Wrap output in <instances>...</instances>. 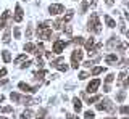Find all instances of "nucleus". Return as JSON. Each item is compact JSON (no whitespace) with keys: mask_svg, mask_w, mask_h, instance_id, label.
<instances>
[{"mask_svg":"<svg viewBox=\"0 0 129 119\" xmlns=\"http://www.w3.org/2000/svg\"><path fill=\"white\" fill-rule=\"evenodd\" d=\"M31 32H32V27L29 26V27H27V32H26V35H27V37H31Z\"/></svg>","mask_w":129,"mask_h":119,"instance_id":"obj_45","label":"nucleus"},{"mask_svg":"<svg viewBox=\"0 0 129 119\" xmlns=\"http://www.w3.org/2000/svg\"><path fill=\"white\" fill-rule=\"evenodd\" d=\"M113 81H115V74H108V76L105 77V84H111Z\"/></svg>","mask_w":129,"mask_h":119,"instance_id":"obj_29","label":"nucleus"},{"mask_svg":"<svg viewBox=\"0 0 129 119\" xmlns=\"http://www.w3.org/2000/svg\"><path fill=\"white\" fill-rule=\"evenodd\" d=\"M103 19H105V23H107V26H108V27H115V26H116L115 19H113L111 16H108V15H105V16H103Z\"/></svg>","mask_w":129,"mask_h":119,"instance_id":"obj_13","label":"nucleus"},{"mask_svg":"<svg viewBox=\"0 0 129 119\" xmlns=\"http://www.w3.org/2000/svg\"><path fill=\"white\" fill-rule=\"evenodd\" d=\"M84 117H86V119H95L94 111H86V113H84Z\"/></svg>","mask_w":129,"mask_h":119,"instance_id":"obj_28","label":"nucleus"},{"mask_svg":"<svg viewBox=\"0 0 129 119\" xmlns=\"http://www.w3.org/2000/svg\"><path fill=\"white\" fill-rule=\"evenodd\" d=\"M3 100H5V97H3V95H0V103H2Z\"/></svg>","mask_w":129,"mask_h":119,"instance_id":"obj_48","label":"nucleus"},{"mask_svg":"<svg viewBox=\"0 0 129 119\" xmlns=\"http://www.w3.org/2000/svg\"><path fill=\"white\" fill-rule=\"evenodd\" d=\"M121 113H123V114H129V106H121Z\"/></svg>","mask_w":129,"mask_h":119,"instance_id":"obj_37","label":"nucleus"},{"mask_svg":"<svg viewBox=\"0 0 129 119\" xmlns=\"http://www.w3.org/2000/svg\"><path fill=\"white\" fill-rule=\"evenodd\" d=\"M105 61H107L108 65H116V63H118V56H116V55H107V56H105Z\"/></svg>","mask_w":129,"mask_h":119,"instance_id":"obj_12","label":"nucleus"},{"mask_svg":"<svg viewBox=\"0 0 129 119\" xmlns=\"http://www.w3.org/2000/svg\"><path fill=\"white\" fill-rule=\"evenodd\" d=\"M24 61H26V55H19V56L15 60V65H19V63H24Z\"/></svg>","mask_w":129,"mask_h":119,"instance_id":"obj_25","label":"nucleus"},{"mask_svg":"<svg viewBox=\"0 0 129 119\" xmlns=\"http://www.w3.org/2000/svg\"><path fill=\"white\" fill-rule=\"evenodd\" d=\"M103 71H105L103 66H97V68L92 69V74H94V76H99V74H100V73H103Z\"/></svg>","mask_w":129,"mask_h":119,"instance_id":"obj_22","label":"nucleus"},{"mask_svg":"<svg viewBox=\"0 0 129 119\" xmlns=\"http://www.w3.org/2000/svg\"><path fill=\"white\" fill-rule=\"evenodd\" d=\"M94 43H95L94 37H90V39H87V40H84V47H86V50H90L92 47H94Z\"/></svg>","mask_w":129,"mask_h":119,"instance_id":"obj_16","label":"nucleus"},{"mask_svg":"<svg viewBox=\"0 0 129 119\" xmlns=\"http://www.w3.org/2000/svg\"><path fill=\"white\" fill-rule=\"evenodd\" d=\"M32 116H34V113H32L31 109H24L23 114H21V119H31Z\"/></svg>","mask_w":129,"mask_h":119,"instance_id":"obj_19","label":"nucleus"},{"mask_svg":"<svg viewBox=\"0 0 129 119\" xmlns=\"http://www.w3.org/2000/svg\"><path fill=\"white\" fill-rule=\"evenodd\" d=\"M34 53H36V55H37V56H40V55H42V53H44V45H42V43H39V45H37V47H36V50H34Z\"/></svg>","mask_w":129,"mask_h":119,"instance_id":"obj_23","label":"nucleus"},{"mask_svg":"<svg viewBox=\"0 0 129 119\" xmlns=\"http://www.w3.org/2000/svg\"><path fill=\"white\" fill-rule=\"evenodd\" d=\"M97 109H99V111H110V113L115 111L111 100H108V98H107V100H102L100 103H97Z\"/></svg>","mask_w":129,"mask_h":119,"instance_id":"obj_3","label":"nucleus"},{"mask_svg":"<svg viewBox=\"0 0 129 119\" xmlns=\"http://www.w3.org/2000/svg\"><path fill=\"white\" fill-rule=\"evenodd\" d=\"M37 119H44V117H37Z\"/></svg>","mask_w":129,"mask_h":119,"instance_id":"obj_52","label":"nucleus"},{"mask_svg":"<svg viewBox=\"0 0 129 119\" xmlns=\"http://www.w3.org/2000/svg\"><path fill=\"white\" fill-rule=\"evenodd\" d=\"M31 65H32V61H31V60H26V61H24L23 65H21V68H24V69H26V68H29Z\"/></svg>","mask_w":129,"mask_h":119,"instance_id":"obj_36","label":"nucleus"},{"mask_svg":"<svg viewBox=\"0 0 129 119\" xmlns=\"http://www.w3.org/2000/svg\"><path fill=\"white\" fill-rule=\"evenodd\" d=\"M124 119H129V117H124Z\"/></svg>","mask_w":129,"mask_h":119,"instance_id":"obj_53","label":"nucleus"},{"mask_svg":"<svg viewBox=\"0 0 129 119\" xmlns=\"http://www.w3.org/2000/svg\"><path fill=\"white\" fill-rule=\"evenodd\" d=\"M53 68H56L58 71H63V73H66L68 71V65L64 63V58H56V60H52V63H50Z\"/></svg>","mask_w":129,"mask_h":119,"instance_id":"obj_4","label":"nucleus"},{"mask_svg":"<svg viewBox=\"0 0 129 119\" xmlns=\"http://www.w3.org/2000/svg\"><path fill=\"white\" fill-rule=\"evenodd\" d=\"M10 18H11L10 11H8V10H5V11L2 13V18H0V27H2V29L8 26V21H10Z\"/></svg>","mask_w":129,"mask_h":119,"instance_id":"obj_9","label":"nucleus"},{"mask_svg":"<svg viewBox=\"0 0 129 119\" xmlns=\"http://www.w3.org/2000/svg\"><path fill=\"white\" fill-rule=\"evenodd\" d=\"M95 61H97V60H87V61L84 63V66H86V68H90L92 65H95Z\"/></svg>","mask_w":129,"mask_h":119,"instance_id":"obj_34","label":"nucleus"},{"mask_svg":"<svg viewBox=\"0 0 129 119\" xmlns=\"http://www.w3.org/2000/svg\"><path fill=\"white\" fill-rule=\"evenodd\" d=\"M64 47H66V42L64 40H58V39H56L55 40V43H53V53H56V55H60L63 51V48Z\"/></svg>","mask_w":129,"mask_h":119,"instance_id":"obj_8","label":"nucleus"},{"mask_svg":"<svg viewBox=\"0 0 129 119\" xmlns=\"http://www.w3.org/2000/svg\"><path fill=\"white\" fill-rule=\"evenodd\" d=\"M48 11H50L52 15H60L64 11V7L61 5V3H52L50 7H48Z\"/></svg>","mask_w":129,"mask_h":119,"instance_id":"obj_6","label":"nucleus"},{"mask_svg":"<svg viewBox=\"0 0 129 119\" xmlns=\"http://www.w3.org/2000/svg\"><path fill=\"white\" fill-rule=\"evenodd\" d=\"M37 35L39 39H44V40H52V31L48 29H37Z\"/></svg>","mask_w":129,"mask_h":119,"instance_id":"obj_7","label":"nucleus"},{"mask_svg":"<svg viewBox=\"0 0 129 119\" xmlns=\"http://www.w3.org/2000/svg\"><path fill=\"white\" fill-rule=\"evenodd\" d=\"M82 50L76 48L74 51L71 53V68L73 69H78V66H81V60H82Z\"/></svg>","mask_w":129,"mask_h":119,"instance_id":"obj_2","label":"nucleus"},{"mask_svg":"<svg viewBox=\"0 0 129 119\" xmlns=\"http://www.w3.org/2000/svg\"><path fill=\"white\" fill-rule=\"evenodd\" d=\"M2 58H3V61H5V63H10V61H11L10 51H8V50H3V51H2Z\"/></svg>","mask_w":129,"mask_h":119,"instance_id":"obj_17","label":"nucleus"},{"mask_svg":"<svg viewBox=\"0 0 129 119\" xmlns=\"http://www.w3.org/2000/svg\"><path fill=\"white\" fill-rule=\"evenodd\" d=\"M126 35H127V39H129V31H126Z\"/></svg>","mask_w":129,"mask_h":119,"instance_id":"obj_50","label":"nucleus"},{"mask_svg":"<svg viewBox=\"0 0 129 119\" xmlns=\"http://www.w3.org/2000/svg\"><path fill=\"white\" fill-rule=\"evenodd\" d=\"M87 77H89L87 73H81V74H79V79H81V81H84V79H87Z\"/></svg>","mask_w":129,"mask_h":119,"instance_id":"obj_39","label":"nucleus"},{"mask_svg":"<svg viewBox=\"0 0 129 119\" xmlns=\"http://www.w3.org/2000/svg\"><path fill=\"white\" fill-rule=\"evenodd\" d=\"M100 87V79H94V81H90L89 82V85H87V92L89 93H94L97 89Z\"/></svg>","mask_w":129,"mask_h":119,"instance_id":"obj_10","label":"nucleus"},{"mask_svg":"<svg viewBox=\"0 0 129 119\" xmlns=\"http://www.w3.org/2000/svg\"><path fill=\"white\" fill-rule=\"evenodd\" d=\"M113 2H115V0H105V3H107L108 7H111V5H113Z\"/></svg>","mask_w":129,"mask_h":119,"instance_id":"obj_46","label":"nucleus"},{"mask_svg":"<svg viewBox=\"0 0 129 119\" xmlns=\"http://www.w3.org/2000/svg\"><path fill=\"white\" fill-rule=\"evenodd\" d=\"M13 34H15V39H19V37H21V31H19V27H18V26H15Z\"/></svg>","mask_w":129,"mask_h":119,"instance_id":"obj_30","label":"nucleus"},{"mask_svg":"<svg viewBox=\"0 0 129 119\" xmlns=\"http://www.w3.org/2000/svg\"><path fill=\"white\" fill-rule=\"evenodd\" d=\"M5 74H7V69H5V68H2V69H0V77H3Z\"/></svg>","mask_w":129,"mask_h":119,"instance_id":"obj_42","label":"nucleus"},{"mask_svg":"<svg viewBox=\"0 0 129 119\" xmlns=\"http://www.w3.org/2000/svg\"><path fill=\"white\" fill-rule=\"evenodd\" d=\"M10 98H11V101H19V100H21V97H19L18 93H15V92L10 93Z\"/></svg>","mask_w":129,"mask_h":119,"instance_id":"obj_27","label":"nucleus"},{"mask_svg":"<svg viewBox=\"0 0 129 119\" xmlns=\"http://www.w3.org/2000/svg\"><path fill=\"white\" fill-rule=\"evenodd\" d=\"M87 8H89V3L86 2V0H84V2H82V5H81V13H86Z\"/></svg>","mask_w":129,"mask_h":119,"instance_id":"obj_31","label":"nucleus"},{"mask_svg":"<svg viewBox=\"0 0 129 119\" xmlns=\"http://www.w3.org/2000/svg\"><path fill=\"white\" fill-rule=\"evenodd\" d=\"M71 26H66V27H64V32H66V34H71Z\"/></svg>","mask_w":129,"mask_h":119,"instance_id":"obj_43","label":"nucleus"},{"mask_svg":"<svg viewBox=\"0 0 129 119\" xmlns=\"http://www.w3.org/2000/svg\"><path fill=\"white\" fill-rule=\"evenodd\" d=\"M45 58L52 60V58H53V51H45Z\"/></svg>","mask_w":129,"mask_h":119,"instance_id":"obj_41","label":"nucleus"},{"mask_svg":"<svg viewBox=\"0 0 129 119\" xmlns=\"http://www.w3.org/2000/svg\"><path fill=\"white\" fill-rule=\"evenodd\" d=\"M66 119H79V117H78V116H74V114H68Z\"/></svg>","mask_w":129,"mask_h":119,"instance_id":"obj_44","label":"nucleus"},{"mask_svg":"<svg viewBox=\"0 0 129 119\" xmlns=\"http://www.w3.org/2000/svg\"><path fill=\"white\" fill-rule=\"evenodd\" d=\"M15 21L16 23H21L23 21V8L19 5H16V8H15Z\"/></svg>","mask_w":129,"mask_h":119,"instance_id":"obj_11","label":"nucleus"},{"mask_svg":"<svg viewBox=\"0 0 129 119\" xmlns=\"http://www.w3.org/2000/svg\"><path fill=\"white\" fill-rule=\"evenodd\" d=\"M87 31L95 32V34H100V32H102V24H100V21H99V15H97V13H92L90 15L89 23H87Z\"/></svg>","mask_w":129,"mask_h":119,"instance_id":"obj_1","label":"nucleus"},{"mask_svg":"<svg viewBox=\"0 0 129 119\" xmlns=\"http://www.w3.org/2000/svg\"><path fill=\"white\" fill-rule=\"evenodd\" d=\"M11 111H13L11 106H2V108H0V113H11Z\"/></svg>","mask_w":129,"mask_h":119,"instance_id":"obj_32","label":"nucleus"},{"mask_svg":"<svg viewBox=\"0 0 129 119\" xmlns=\"http://www.w3.org/2000/svg\"><path fill=\"white\" fill-rule=\"evenodd\" d=\"M95 3H97V0H92V5H95Z\"/></svg>","mask_w":129,"mask_h":119,"instance_id":"obj_49","label":"nucleus"},{"mask_svg":"<svg viewBox=\"0 0 129 119\" xmlns=\"http://www.w3.org/2000/svg\"><path fill=\"white\" fill-rule=\"evenodd\" d=\"M124 97H126V93H124V92H123V90H121V92L118 93V97H116V100H118V101L121 103V101H123V100H124Z\"/></svg>","mask_w":129,"mask_h":119,"instance_id":"obj_33","label":"nucleus"},{"mask_svg":"<svg viewBox=\"0 0 129 119\" xmlns=\"http://www.w3.org/2000/svg\"><path fill=\"white\" fill-rule=\"evenodd\" d=\"M19 87V90H23L24 93H34L36 90H39V85H36V87H31L29 84H26V82H19L18 84Z\"/></svg>","mask_w":129,"mask_h":119,"instance_id":"obj_5","label":"nucleus"},{"mask_svg":"<svg viewBox=\"0 0 129 119\" xmlns=\"http://www.w3.org/2000/svg\"><path fill=\"white\" fill-rule=\"evenodd\" d=\"M110 90H111L110 84H105V87H103V92H105V93H108V92H110Z\"/></svg>","mask_w":129,"mask_h":119,"instance_id":"obj_40","label":"nucleus"},{"mask_svg":"<svg viewBox=\"0 0 129 119\" xmlns=\"http://www.w3.org/2000/svg\"><path fill=\"white\" fill-rule=\"evenodd\" d=\"M100 95H95V97H90V98H87V105H90V103H95V101H100Z\"/></svg>","mask_w":129,"mask_h":119,"instance_id":"obj_24","label":"nucleus"},{"mask_svg":"<svg viewBox=\"0 0 129 119\" xmlns=\"http://www.w3.org/2000/svg\"><path fill=\"white\" fill-rule=\"evenodd\" d=\"M119 31H121V32H126V27H124V21H123V19L119 21Z\"/></svg>","mask_w":129,"mask_h":119,"instance_id":"obj_38","label":"nucleus"},{"mask_svg":"<svg viewBox=\"0 0 129 119\" xmlns=\"http://www.w3.org/2000/svg\"><path fill=\"white\" fill-rule=\"evenodd\" d=\"M73 16H74V11H73V10H70V11L66 13V16H64V18L61 19V23H70L71 19H73Z\"/></svg>","mask_w":129,"mask_h":119,"instance_id":"obj_18","label":"nucleus"},{"mask_svg":"<svg viewBox=\"0 0 129 119\" xmlns=\"http://www.w3.org/2000/svg\"><path fill=\"white\" fill-rule=\"evenodd\" d=\"M73 43H74V45H82L84 39L82 37H74V39H73Z\"/></svg>","mask_w":129,"mask_h":119,"instance_id":"obj_26","label":"nucleus"},{"mask_svg":"<svg viewBox=\"0 0 129 119\" xmlns=\"http://www.w3.org/2000/svg\"><path fill=\"white\" fill-rule=\"evenodd\" d=\"M47 74V71H37V73H34V79H37V81H40V79H44V76Z\"/></svg>","mask_w":129,"mask_h":119,"instance_id":"obj_20","label":"nucleus"},{"mask_svg":"<svg viewBox=\"0 0 129 119\" xmlns=\"http://www.w3.org/2000/svg\"><path fill=\"white\" fill-rule=\"evenodd\" d=\"M5 84H8V79H3V81H0V85H5Z\"/></svg>","mask_w":129,"mask_h":119,"instance_id":"obj_47","label":"nucleus"},{"mask_svg":"<svg viewBox=\"0 0 129 119\" xmlns=\"http://www.w3.org/2000/svg\"><path fill=\"white\" fill-rule=\"evenodd\" d=\"M73 106H74V109L78 111V113H79L81 109H82V103H81L79 98H73Z\"/></svg>","mask_w":129,"mask_h":119,"instance_id":"obj_15","label":"nucleus"},{"mask_svg":"<svg viewBox=\"0 0 129 119\" xmlns=\"http://www.w3.org/2000/svg\"><path fill=\"white\" fill-rule=\"evenodd\" d=\"M24 50H26V51H29V53H34L36 45H34V43H26V45H24Z\"/></svg>","mask_w":129,"mask_h":119,"instance_id":"obj_21","label":"nucleus"},{"mask_svg":"<svg viewBox=\"0 0 129 119\" xmlns=\"http://www.w3.org/2000/svg\"><path fill=\"white\" fill-rule=\"evenodd\" d=\"M116 45H118V37H115V35H113V37L110 39V40H108V43H107V47H108V48H115V47Z\"/></svg>","mask_w":129,"mask_h":119,"instance_id":"obj_14","label":"nucleus"},{"mask_svg":"<svg viewBox=\"0 0 129 119\" xmlns=\"http://www.w3.org/2000/svg\"><path fill=\"white\" fill-rule=\"evenodd\" d=\"M108 119H116V117H108Z\"/></svg>","mask_w":129,"mask_h":119,"instance_id":"obj_51","label":"nucleus"},{"mask_svg":"<svg viewBox=\"0 0 129 119\" xmlns=\"http://www.w3.org/2000/svg\"><path fill=\"white\" fill-rule=\"evenodd\" d=\"M3 42H5V43L10 42V31H7V32L3 34Z\"/></svg>","mask_w":129,"mask_h":119,"instance_id":"obj_35","label":"nucleus"}]
</instances>
